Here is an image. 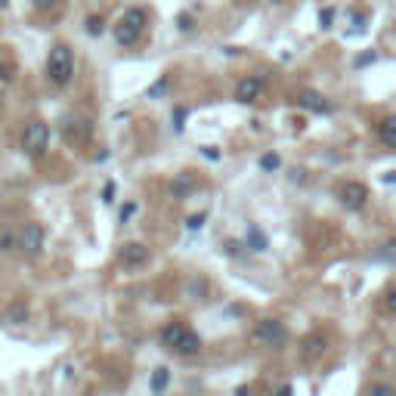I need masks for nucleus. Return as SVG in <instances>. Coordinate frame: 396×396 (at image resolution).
Returning a JSON list of instances; mask_svg holds the SVG:
<instances>
[{"instance_id":"obj_9","label":"nucleus","mask_w":396,"mask_h":396,"mask_svg":"<svg viewBox=\"0 0 396 396\" xmlns=\"http://www.w3.org/2000/svg\"><path fill=\"white\" fill-rule=\"evenodd\" d=\"M297 105L307 109V111H316V115H328V111H331V102H328L322 93H316V90H303L300 96H297Z\"/></svg>"},{"instance_id":"obj_35","label":"nucleus","mask_w":396,"mask_h":396,"mask_svg":"<svg viewBox=\"0 0 396 396\" xmlns=\"http://www.w3.org/2000/svg\"><path fill=\"white\" fill-rule=\"evenodd\" d=\"M6 6H10V0H0V10H6Z\"/></svg>"},{"instance_id":"obj_22","label":"nucleus","mask_w":396,"mask_h":396,"mask_svg":"<svg viewBox=\"0 0 396 396\" xmlns=\"http://www.w3.org/2000/svg\"><path fill=\"white\" fill-rule=\"evenodd\" d=\"M375 257H377V260H390V263H396V239L384 241V245H381V251H377Z\"/></svg>"},{"instance_id":"obj_5","label":"nucleus","mask_w":396,"mask_h":396,"mask_svg":"<svg viewBox=\"0 0 396 396\" xmlns=\"http://www.w3.org/2000/svg\"><path fill=\"white\" fill-rule=\"evenodd\" d=\"M285 338H288V331H285V325L278 319H260L254 325V340L263 346H282Z\"/></svg>"},{"instance_id":"obj_12","label":"nucleus","mask_w":396,"mask_h":396,"mask_svg":"<svg viewBox=\"0 0 396 396\" xmlns=\"http://www.w3.org/2000/svg\"><path fill=\"white\" fill-rule=\"evenodd\" d=\"M303 359H319L322 353H325V346H328V340L322 338V334H309V338H303Z\"/></svg>"},{"instance_id":"obj_2","label":"nucleus","mask_w":396,"mask_h":396,"mask_svg":"<svg viewBox=\"0 0 396 396\" xmlns=\"http://www.w3.org/2000/svg\"><path fill=\"white\" fill-rule=\"evenodd\" d=\"M47 78L53 87H68L74 78V53L68 43H53L47 53Z\"/></svg>"},{"instance_id":"obj_31","label":"nucleus","mask_w":396,"mask_h":396,"mask_svg":"<svg viewBox=\"0 0 396 396\" xmlns=\"http://www.w3.org/2000/svg\"><path fill=\"white\" fill-rule=\"evenodd\" d=\"M111 195H115V183H105V192H102V198H105V201H111Z\"/></svg>"},{"instance_id":"obj_3","label":"nucleus","mask_w":396,"mask_h":396,"mask_svg":"<svg viewBox=\"0 0 396 396\" xmlns=\"http://www.w3.org/2000/svg\"><path fill=\"white\" fill-rule=\"evenodd\" d=\"M50 148V127L43 121H31L22 133V152L28 158H43Z\"/></svg>"},{"instance_id":"obj_8","label":"nucleus","mask_w":396,"mask_h":396,"mask_svg":"<svg viewBox=\"0 0 396 396\" xmlns=\"http://www.w3.org/2000/svg\"><path fill=\"white\" fill-rule=\"evenodd\" d=\"M260 93H263V80L254 78V74H248V78H241L239 84H235V102L251 105V102L260 99Z\"/></svg>"},{"instance_id":"obj_15","label":"nucleus","mask_w":396,"mask_h":396,"mask_svg":"<svg viewBox=\"0 0 396 396\" xmlns=\"http://www.w3.org/2000/svg\"><path fill=\"white\" fill-rule=\"evenodd\" d=\"M248 248H251V251H266V248H270V241H266V235L263 232H260V229L257 226H251V229H248Z\"/></svg>"},{"instance_id":"obj_6","label":"nucleus","mask_w":396,"mask_h":396,"mask_svg":"<svg viewBox=\"0 0 396 396\" xmlns=\"http://www.w3.org/2000/svg\"><path fill=\"white\" fill-rule=\"evenodd\" d=\"M59 127H62V136H65L68 146H72V142L80 146V142L90 140V121L80 115H72V111H68V115L59 121Z\"/></svg>"},{"instance_id":"obj_14","label":"nucleus","mask_w":396,"mask_h":396,"mask_svg":"<svg viewBox=\"0 0 396 396\" xmlns=\"http://www.w3.org/2000/svg\"><path fill=\"white\" fill-rule=\"evenodd\" d=\"M183 331H186V325H179V322H173V325H164V328H161V344H164L167 350H173V344L183 338Z\"/></svg>"},{"instance_id":"obj_18","label":"nucleus","mask_w":396,"mask_h":396,"mask_svg":"<svg viewBox=\"0 0 396 396\" xmlns=\"http://www.w3.org/2000/svg\"><path fill=\"white\" fill-rule=\"evenodd\" d=\"M192 189H195V177L192 173H179V179L173 183V195H186Z\"/></svg>"},{"instance_id":"obj_29","label":"nucleus","mask_w":396,"mask_h":396,"mask_svg":"<svg viewBox=\"0 0 396 396\" xmlns=\"http://www.w3.org/2000/svg\"><path fill=\"white\" fill-rule=\"evenodd\" d=\"M133 214H136V204H133V201H130V204H124V208H121V223H127Z\"/></svg>"},{"instance_id":"obj_11","label":"nucleus","mask_w":396,"mask_h":396,"mask_svg":"<svg viewBox=\"0 0 396 396\" xmlns=\"http://www.w3.org/2000/svg\"><path fill=\"white\" fill-rule=\"evenodd\" d=\"M173 353H177V356H195V353H201V338H198L195 331H189V328H186L183 338L173 344Z\"/></svg>"},{"instance_id":"obj_17","label":"nucleus","mask_w":396,"mask_h":396,"mask_svg":"<svg viewBox=\"0 0 396 396\" xmlns=\"http://www.w3.org/2000/svg\"><path fill=\"white\" fill-rule=\"evenodd\" d=\"M278 167H282V158H278L276 152H266V155H260V170H263V173H276Z\"/></svg>"},{"instance_id":"obj_25","label":"nucleus","mask_w":396,"mask_h":396,"mask_svg":"<svg viewBox=\"0 0 396 396\" xmlns=\"http://www.w3.org/2000/svg\"><path fill=\"white\" fill-rule=\"evenodd\" d=\"M368 396H396V390L387 387V384H371V387H368Z\"/></svg>"},{"instance_id":"obj_20","label":"nucleus","mask_w":396,"mask_h":396,"mask_svg":"<svg viewBox=\"0 0 396 396\" xmlns=\"http://www.w3.org/2000/svg\"><path fill=\"white\" fill-rule=\"evenodd\" d=\"M167 381H170V371H167V368H155V375H152V393H164Z\"/></svg>"},{"instance_id":"obj_23","label":"nucleus","mask_w":396,"mask_h":396,"mask_svg":"<svg viewBox=\"0 0 396 396\" xmlns=\"http://www.w3.org/2000/svg\"><path fill=\"white\" fill-rule=\"evenodd\" d=\"M102 31H105L102 16H87V34H90V37H99Z\"/></svg>"},{"instance_id":"obj_27","label":"nucleus","mask_w":396,"mask_h":396,"mask_svg":"<svg viewBox=\"0 0 396 396\" xmlns=\"http://www.w3.org/2000/svg\"><path fill=\"white\" fill-rule=\"evenodd\" d=\"M56 3H59V0H31V6H34L37 12H50V10H56Z\"/></svg>"},{"instance_id":"obj_16","label":"nucleus","mask_w":396,"mask_h":396,"mask_svg":"<svg viewBox=\"0 0 396 396\" xmlns=\"http://www.w3.org/2000/svg\"><path fill=\"white\" fill-rule=\"evenodd\" d=\"M6 316H10V322H16V325H22V322L28 319V303H25V300L10 303V309H6Z\"/></svg>"},{"instance_id":"obj_28","label":"nucleus","mask_w":396,"mask_h":396,"mask_svg":"<svg viewBox=\"0 0 396 396\" xmlns=\"http://www.w3.org/2000/svg\"><path fill=\"white\" fill-rule=\"evenodd\" d=\"M195 28V19L189 16V12H183V16H179V31H192Z\"/></svg>"},{"instance_id":"obj_4","label":"nucleus","mask_w":396,"mask_h":396,"mask_svg":"<svg viewBox=\"0 0 396 396\" xmlns=\"http://www.w3.org/2000/svg\"><path fill=\"white\" fill-rule=\"evenodd\" d=\"M338 201L344 204L346 210H362L365 204H368V186L359 183V179H346L338 189Z\"/></svg>"},{"instance_id":"obj_30","label":"nucleus","mask_w":396,"mask_h":396,"mask_svg":"<svg viewBox=\"0 0 396 396\" xmlns=\"http://www.w3.org/2000/svg\"><path fill=\"white\" fill-rule=\"evenodd\" d=\"M384 307H387V309H390V313H396V288H393V291H390V294H387V297H384Z\"/></svg>"},{"instance_id":"obj_21","label":"nucleus","mask_w":396,"mask_h":396,"mask_svg":"<svg viewBox=\"0 0 396 396\" xmlns=\"http://www.w3.org/2000/svg\"><path fill=\"white\" fill-rule=\"evenodd\" d=\"M19 245V239L12 235L10 226H0V251H12V248Z\"/></svg>"},{"instance_id":"obj_7","label":"nucleus","mask_w":396,"mask_h":396,"mask_svg":"<svg viewBox=\"0 0 396 396\" xmlns=\"http://www.w3.org/2000/svg\"><path fill=\"white\" fill-rule=\"evenodd\" d=\"M43 226L41 223H25L22 235H19V248H22L25 254H31V257H37V254L43 251Z\"/></svg>"},{"instance_id":"obj_19","label":"nucleus","mask_w":396,"mask_h":396,"mask_svg":"<svg viewBox=\"0 0 396 396\" xmlns=\"http://www.w3.org/2000/svg\"><path fill=\"white\" fill-rule=\"evenodd\" d=\"M167 87H170V78H167V74H161V78L155 80V84L146 90V96H148V99H158V96H164V93H167Z\"/></svg>"},{"instance_id":"obj_33","label":"nucleus","mask_w":396,"mask_h":396,"mask_svg":"<svg viewBox=\"0 0 396 396\" xmlns=\"http://www.w3.org/2000/svg\"><path fill=\"white\" fill-rule=\"evenodd\" d=\"M384 183H390V186H396V170H390V173H384Z\"/></svg>"},{"instance_id":"obj_1","label":"nucleus","mask_w":396,"mask_h":396,"mask_svg":"<svg viewBox=\"0 0 396 396\" xmlns=\"http://www.w3.org/2000/svg\"><path fill=\"white\" fill-rule=\"evenodd\" d=\"M146 25H148V12L142 10V6H130L127 12H124L121 19H118L115 25V41L118 47H136V43L142 41V34H146Z\"/></svg>"},{"instance_id":"obj_13","label":"nucleus","mask_w":396,"mask_h":396,"mask_svg":"<svg viewBox=\"0 0 396 396\" xmlns=\"http://www.w3.org/2000/svg\"><path fill=\"white\" fill-rule=\"evenodd\" d=\"M377 136H381V142L387 148H396V115L384 118V121L377 124Z\"/></svg>"},{"instance_id":"obj_10","label":"nucleus","mask_w":396,"mask_h":396,"mask_svg":"<svg viewBox=\"0 0 396 396\" xmlns=\"http://www.w3.org/2000/svg\"><path fill=\"white\" fill-rule=\"evenodd\" d=\"M118 257H121L124 266H142L148 260V248L142 245V241H127V245L121 248V254H118Z\"/></svg>"},{"instance_id":"obj_26","label":"nucleus","mask_w":396,"mask_h":396,"mask_svg":"<svg viewBox=\"0 0 396 396\" xmlns=\"http://www.w3.org/2000/svg\"><path fill=\"white\" fill-rule=\"evenodd\" d=\"M204 220H208V214H192L189 220H186V229H192V232H195V229L204 226Z\"/></svg>"},{"instance_id":"obj_34","label":"nucleus","mask_w":396,"mask_h":396,"mask_svg":"<svg viewBox=\"0 0 396 396\" xmlns=\"http://www.w3.org/2000/svg\"><path fill=\"white\" fill-rule=\"evenodd\" d=\"M278 396H291V387H282V390H278Z\"/></svg>"},{"instance_id":"obj_24","label":"nucleus","mask_w":396,"mask_h":396,"mask_svg":"<svg viewBox=\"0 0 396 396\" xmlns=\"http://www.w3.org/2000/svg\"><path fill=\"white\" fill-rule=\"evenodd\" d=\"M334 16H338V10H334V6H322L319 25H322V28H331V25H334Z\"/></svg>"},{"instance_id":"obj_32","label":"nucleus","mask_w":396,"mask_h":396,"mask_svg":"<svg viewBox=\"0 0 396 396\" xmlns=\"http://www.w3.org/2000/svg\"><path fill=\"white\" fill-rule=\"evenodd\" d=\"M371 59H375V53H365V56H362V59H356V62H353V65H356V68H359V65H368V62H371Z\"/></svg>"}]
</instances>
